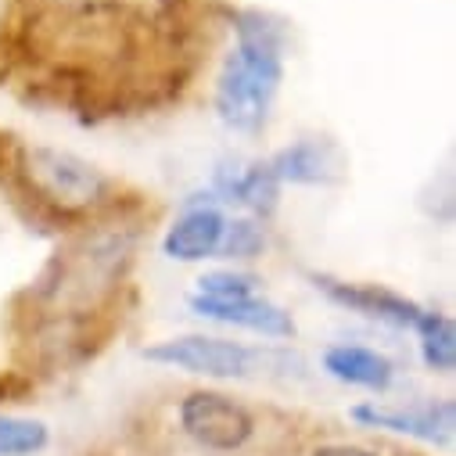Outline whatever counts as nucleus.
Returning <instances> with one entry per match:
<instances>
[{
    "instance_id": "nucleus-1",
    "label": "nucleus",
    "mask_w": 456,
    "mask_h": 456,
    "mask_svg": "<svg viewBox=\"0 0 456 456\" xmlns=\"http://www.w3.org/2000/svg\"><path fill=\"white\" fill-rule=\"evenodd\" d=\"M234 33L238 47L216 79V111L231 130L259 134L284 79L288 29L266 12H238Z\"/></svg>"
},
{
    "instance_id": "nucleus-2",
    "label": "nucleus",
    "mask_w": 456,
    "mask_h": 456,
    "mask_svg": "<svg viewBox=\"0 0 456 456\" xmlns=\"http://www.w3.org/2000/svg\"><path fill=\"white\" fill-rule=\"evenodd\" d=\"M144 356H148L151 363L176 367V370L201 374V378H248V374L259 370V363L266 360L263 353L241 346V341L205 338V334L169 338V341H162V346L144 349Z\"/></svg>"
},
{
    "instance_id": "nucleus-3",
    "label": "nucleus",
    "mask_w": 456,
    "mask_h": 456,
    "mask_svg": "<svg viewBox=\"0 0 456 456\" xmlns=\"http://www.w3.org/2000/svg\"><path fill=\"white\" fill-rule=\"evenodd\" d=\"M26 173L44 201H54L58 208H86L108 191V180L90 162L54 148L26 151Z\"/></svg>"
},
{
    "instance_id": "nucleus-4",
    "label": "nucleus",
    "mask_w": 456,
    "mask_h": 456,
    "mask_svg": "<svg viewBox=\"0 0 456 456\" xmlns=\"http://www.w3.org/2000/svg\"><path fill=\"white\" fill-rule=\"evenodd\" d=\"M180 428L212 452H234L252 438V413L219 392H191L180 403Z\"/></svg>"
},
{
    "instance_id": "nucleus-5",
    "label": "nucleus",
    "mask_w": 456,
    "mask_h": 456,
    "mask_svg": "<svg viewBox=\"0 0 456 456\" xmlns=\"http://www.w3.org/2000/svg\"><path fill=\"white\" fill-rule=\"evenodd\" d=\"M130 252L126 238H97L86 241L83 248L69 252L65 259L54 263V284L47 288L54 298H72V295H90L94 288H108V281H116L123 259Z\"/></svg>"
},
{
    "instance_id": "nucleus-6",
    "label": "nucleus",
    "mask_w": 456,
    "mask_h": 456,
    "mask_svg": "<svg viewBox=\"0 0 456 456\" xmlns=\"http://www.w3.org/2000/svg\"><path fill=\"white\" fill-rule=\"evenodd\" d=\"M353 417L367 428H385V431H399L420 442H435V445H449L452 442V428H456V406L449 399L442 403H424V406H410V410H385V406H356Z\"/></svg>"
},
{
    "instance_id": "nucleus-7",
    "label": "nucleus",
    "mask_w": 456,
    "mask_h": 456,
    "mask_svg": "<svg viewBox=\"0 0 456 456\" xmlns=\"http://www.w3.org/2000/svg\"><path fill=\"white\" fill-rule=\"evenodd\" d=\"M316 291H323L330 302L346 305L353 313H363L370 320H381V323H392V327H417L420 320V305L395 295V291H385V288H374V284H346V281H334V277H313Z\"/></svg>"
},
{
    "instance_id": "nucleus-8",
    "label": "nucleus",
    "mask_w": 456,
    "mask_h": 456,
    "mask_svg": "<svg viewBox=\"0 0 456 456\" xmlns=\"http://www.w3.org/2000/svg\"><path fill=\"white\" fill-rule=\"evenodd\" d=\"M191 309L198 316H205V320L245 327V330H256V334H266V338H291L295 334L291 313H284L281 305H273L266 298H256V295H248V298H226V302L194 295L191 298Z\"/></svg>"
},
{
    "instance_id": "nucleus-9",
    "label": "nucleus",
    "mask_w": 456,
    "mask_h": 456,
    "mask_svg": "<svg viewBox=\"0 0 456 456\" xmlns=\"http://www.w3.org/2000/svg\"><path fill=\"white\" fill-rule=\"evenodd\" d=\"M270 169L281 183L327 187V183L341 180V155L330 141H298V144L277 151Z\"/></svg>"
},
{
    "instance_id": "nucleus-10",
    "label": "nucleus",
    "mask_w": 456,
    "mask_h": 456,
    "mask_svg": "<svg viewBox=\"0 0 456 456\" xmlns=\"http://www.w3.org/2000/svg\"><path fill=\"white\" fill-rule=\"evenodd\" d=\"M223 226H226V219L219 216V208H212V205L191 208V212H183L169 226V234L162 241V252L173 263H201V259H212L219 252Z\"/></svg>"
},
{
    "instance_id": "nucleus-11",
    "label": "nucleus",
    "mask_w": 456,
    "mask_h": 456,
    "mask_svg": "<svg viewBox=\"0 0 456 456\" xmlns=\"http://www.w3.org/2000/svg\"><path fill=\"white\" fill-rule=\"evenodd\" d=\"M323 370L346 385H356V388H370V392H385L395 378L392 363L374 353V349H363V346H330L323 353Z\"/></svg>"
},
{
    "instance_id": "nucleus-12",
    "label": "nucleus",
    "mask_w": 456,
    "mask_h": 456,
    "mask_svg": "<svg viewBox=\"0 0 456 456\" xmlns=\"http://www.w3.org/2000/svg\"><path fill=\"white\" fill-rule=\"evenodd\" d=\"M219 191L226 194V201H241V205H248L252 212L270 216V212L277 208L281 180L273 176V169H270V162H266V166H252V169H245V173H234L231 180H223Z\"/></svg>"
},
{
    "instance_id": "nucleus-13",
    "label": "nucleus",
    "mask_w": 456,
    "mask_h": 456,
    "mask_svg": "<svg viewBox=\"0 0 456 456\" xmlns=\"http://www.w3.org/2000/svg\"><path fill=\"white\" fill-rule=\"evenodd\" d=\"M413 330L420 334V356H424V363L431 370H438V374H449L456 367V327H452V320L445 313L424 309Z\"/></svg>"
},
{
    "instance_id": "nucleus-14",
    "label": "nucleus",
    "mask_w": 456,
    "mask_h": 456,
    "mask_svg": "<svg viewBox=\"0 0 456 456\" xmlns=\"http://www.w3.org/2000/svg\"><path fill=\"white\" fill-rule=\"evenodd\" d=\"M47 445V428L26 417H0V456H29Z\"/></svg>"
},
{
    "instance_id": "nucleus-15",
    "label": "nucleus",
    "mask_w": 456,
    "mask_h": 456,
    "mask_svg": "<svg viewBox=\"0 0 456 456\" xmlns=\"http://www.w3.org/2000/svg\"><path fill=\"white\" fill-rule=\"evenodd\" d=\"M266 238H263V226L252 219H234L223 226V238H219V256L226 259H256L263 252Z\"/></svg>"
},
{
    "instance_id": "nucleus-16",
    "label": "nucleus",
    "mask_w": 456,
    "mask_h": 456,
    "mask_svg": "<svg viewBox=\"0 0 456 456\" xmlns=\"http://www.w3.org/2000/svg\"><path fill=\"white\" fill-rule=\"evenodd\" d=\"M252 291H256V277L252 273H238V270H216V273H205L198 281V295L201 298H216V302L248 298Z\"/></svg>"
},
{
    "instance_id": "nucleus-17",
    "label": "nucleus",
    "mask_w": 456,
    "mask_h": 456,
    "mask_svg": "<svg viewBox=\"0 0 456 456\" xmlns=\"http://www.w3.org/2000/svg\"><path fill=\"white\" fill-rule=\"evenodd\" d=\"M51 4L61 8V12H69V15L86 19V15H104L111 8H119V4H130V0H51Z\"/></svg>"
},
{
    "instance_id": "nucleus-18",
    "label": "nucleus",
    "mask_w": 456,
    "mask_h": 456,
    "mask_svg": "<svg viewBox=\"0 0 456 456\" xmlns=\"http://www.w3.org/2000/svg\"><path fill=\"white\" fill-rule=\"evenodd\" d=\"M313 456H374L370 449H360V445H346V442H334V445H320Z\"/></svg>"
}]
</instances>
